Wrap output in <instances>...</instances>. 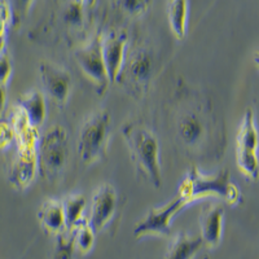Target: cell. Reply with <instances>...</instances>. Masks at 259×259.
Masks as SVG:
<instances>
[{
  "mask_svg": "<svg viewBox=\"0 0 259 259\" xmlns=\"http://www.w3.org/2000/svg\"><path fill=\"white\" fill-rule=\"evenodd\" d=\"M9 124L17 148L9 171V182L17 189L24 191L34 182L38 171V131L30 124L24 110L18 106L13 109Z\"/></svg>",
  "mask_w": 259,
  "mask_h": 259,
  "instance_id": "6da1fadb",
  "label": "cell"
},
{
  "mask_svg": "<svg viewBox=\"0 0 259 259\" xmlns=\"http://www.w3.org/2000/svg\"><path fill=\"white\" fill-rule=\"evenodd\" d=\"M178 192L189 203L198 198L219 197L231 206H236L242 198L239 186L231 180L230 171L227 168L209 175L201 172L196 166H192L180 183Z\"/></svg>",
  "mask_w": 259,
  "mask_h": 259,
  "instance_id": "7a4b0ae2",
  "label": "cell"
},
{
  "mask_svg": "<svg viewBox=\"0 0 259 259\" xmlns=\"http://www.w3.org/2000/svg\"><path fill=\"white\" fill-rule=\"evenodd\" d=\"M122 134L138 170L156 188H159L162 186V174L159 143L156 135L142 123H127Z\"/></svg>",
  "mask_w": 259,
  "mask_h": 259,
  "instance_id": "3957f363",
  "label": "cell"
},
{
  "mask_svg": "<svg viewBox=\"0 0 259 259\" xmlns=\"http://www.w3.org/2000/svg\"><path fill=\"white\" fill-rule=\"evenodd\" d=\"M110 114L99 110L82 124L78 138V152L84 165H91L105 157L110 136Z\"/></svg>",
  "mask_w": 259,
  "mask_h": 259,
  "instance_id": "277c9868",
  "label": "cell"
},
{
  "mask_svg": "<svg viewBox=\"0 0 259 259\" xmlns=\"http://www.w3.org/2000/svg\"><path fill=\"white\" fill-rule=\"evenodd\" d=\"M69 158V136L64 127L53 126L38 143V171L45 179L55 180Z\"/></svg>",
  "mask_w": 259,
  "mask_h": 259,
  "instance_id": "5b68a950",
  "label": "cell"
},
{
  "mask_svg": "<svg viewBox=\"0 0 259 259\" xmlns=\"http://www.w3.org/2000/svg\"><path fill=\"white\" fill-rule=\"evenodd\" d=\"M259 133L253 110L245 112L236 136V163L241 174L250 182L259 179Z\"/></svg>",
  "mask_w": 259,
  "mask_h": 259,
  "instance_id": "8992f818",
  "label": "cell"
},
{
  "mask_svg": "<svg viewBox=\"0 0 259 259\" xmlns=\"http://www.w3.org/2000/svg\"><path fill=\"white\" fill-rule=\"evenodd\" d=\"M188 201L180 194L166 202L163 206L153 207L147 212L144 218L139 222L134 228V236L142 239L144 236L159 235L168 236L171 231V222L175 215L188 205Z\"/></svg>",
  "mask_w": 259,
  "mask_h": 259,
  "instance_id": "52a82bcc",
  "label": "cell"
},
{
  "mask_svg": "<svg viewBox=\"0 0 259 259\" xmlns=\"http://www.w3.org/2000/svg\"><path fill=\"white\" fill-rule=\"evenodd\" d=\"M74 56L83 73L95 83L97 92L103 95L109 84V77H108L106 65L104 61L101 36H96L87 46L78 48Z\"/></svg>",
  "mask_w": 259,
  "mask_h": 259,
  "instance_id": "ba28073f",
  "label": "cell"
},
{
  "mask_svg": "<svg viewBox=\"0 0 259 259\" xmlns=\"http://www.w3.org/2000/svg\"><path fill=\"white\" fill-rule=\"evenodd\" d=\"M119 210V198L118 192L109 183H105L96 189L90 207V217L87 218L89 224L95 233H99L108 224L113 222Z\"/></svg>",
  "mask_w": 259,
  "mask_h": 259,
  "instance_id": "9c48e42d",
  "label": "cell"
},
{
  "mask_svg": "<svg viewBox=\"0 0 259 259\" xmlns=\"http://www.w3.org/2000/svg\"><path fill=\"white\" fill-rule=\"evenodd\" d=\"M126 43L127 35L123 31H112L101 36V48L109 82H115L121 75L126 59Z\"/></svg>",
  "mask_w": 259,
  "mask_h": 259,
  "instance_id": "30bf717a",
  "label": "cell"
},
{
  "mask_svg": "<svg viewBox=\"0 0 259 259\" xmlns=\"http://www.w3.org/2000/svg\"><path fill=\"white\" fill-rule=\"evenodd\" d=\"M39 73L45 89L53 100L64 104L70 92L71 77L68 70L50 61H41L39 64Z\"/></svg>",
  "mask_w": 259,
  "mask_h": 259,
  "instance_id": "8fae6325",
  "label": "cell"
},
{
  "mask_svg": "<svg viewBox=\"0 0 259 259\" xmlns=\"http://www.w3.org/2000/svg\"><path fill=\"white\" fill-rule=\"evenodd\" d=\"M152 66L153 61L149 52L144 50L135 51L130 55L127 61L124 60L119 78H123L126 82L135 87V90H140L149 80L152 75Z\"/></svg>",
  "mask_w": 259,
  "mask_h": 259,
  "instance_id": "7c38bea8",
  "label": "cell"
},
{
  "mask_svg": "<svg viewBox=\"0 0 259 259\" xmlns=\"http://www.w3.org/2000/svg\"><path fill=\"white\" fill-rule=\"evenodd\" d=\"M224 210L219 203H207L201 210L200 231L203 244L209 247L218 246L223 236Z\"/></svg>",
  "mask_w": 259,
  "mask_h": 259,
  "instance_id": "4fadbf2b",
  "label": "cell"
},
{
  "mask_svg": "<svg viewBox=\"0 0 259 259\" xmlns=\"http://www.w3.org/2000/svg\"><path fill=\"white\" fill-rule=\"evenodd\" d=\"M38 219L46 232L55 233L56 236L64 232L66 230V221L62 201L55 198L45 201L39 209Z\"/></svg>",
  "mask_w": 259,
  "mask_h": 259,
  "instance_id": "5bb4252c",
  "label": "cell"
},
{
  "mask_svg": "<svg viewBox=\"0 0 259 259\" xmlns=\"http://www.w3.org/2000/svg\"><path fill=\"white\" fill-rule=\"evenodd\" d=\"M18 106L24 110L30 124L34 128H38L43 124L46 114H47V105H46V99L41 92L32 90L24 94L18 100Z\"/></svg>",
  "mask_w": 259,
  "mask_h": 259,
  "instance_id": "9a60e30c",
  "label": "cell"
},
{
  "mask_svg": "<svg viewBox=\"0 0 259 259\" xmlns=\"http://www.w3.org/2000/svg\"><path fill=\"white\" fill-rule=\"evenodd\" d=\"M202 245L201 236H189L186 232H179L168 246L165 259H193Z\"/></svg>",
  "mask_w": 259,
  "mask_h": 259,
  "instance_id": "2e32d148",
  "label": "cell"
},
{
  "mask_svg": "<svg viewBox=\"0 0 259 259\" xmlns=\"http://www.w3.org/2000/svg\"><path fill=\"white\" fill-rule=\"evenodd\" d=\"M205 133V126L201 118L194 113H189L182 117V119L178 123V134L182 142L187 145L197 144L202 139Z\"/></svg>",
  "mask_w": 259,
  "mask_h": 259,
  "instance_id": "e0dca14e",
  "label": "cell"
},
{
  "mask_svg": "<svg viewBox=\"0 0 259 259\" xmlns=\"http://www.w3.org/2000/svg\"><path fill=\"white\" fill-rule=\"evenodd\" d=\"M167 16L174 35L178 39L184 38L187 32V21H188V2L186 0L168 2Z\"/></svg>",
  "mask_w": 259,
  "mask_h": 259,
  "instance_id": "ac0fdd59",
  "label": "cell"
},
{
  "mask_svg": "<svg viewBox=\"0 0 259 259\" xmlns=\"http://www.w3.org/2000/svg\"><path fill=\"white\" fill-rule=\"evenodd\" d=\"M64 206L66 230H73L83 219V212L85 209V198L83 194H70L69 197L62 201Z\"/></svg>",
  "mask_w": 259,
  "mask_h": 259,
  "instance_id": "d6986e66",
  "label": "cell"
},
{
  "mask_svg": "<svg viewBox=\"0 0 259 259\" xmlns=\"http://www.w3.org/2000/svg\"><path fill=\"white\" fill-rule=\"evenodd\" d=\"M74 241H75V249L79 251L80 254H87L92 250L95 244V235L94 230L89 224L87 219H83L82 222L74 227Z\"/></svg>",
  "mask_w": 259,
  "mask_h": 259,
  "instance_id": "ffe728a7",
  "label": "cell"
},
{
  "mask_svg": "<svg viewBox=\"0 0 259 259\" xmlns=\"http://www.w3.org/2000/svg\"><path fill=\"white\" fill-rule=\"evenodd\" d=\"M75 241H74V232L71 230H65L57 235L56 246L53 251V259H74Z\"/></svg>",
  "mask_w": 259,
  "mask_h": 259,
  "instance_id": "44dd1931",
  "label": "cell"
},
{
  "mask_svg": "<svg viewBox=\"0 0 259 259\" xmlns=\"http://www.w3.org/2000/svg\"><path fill=\"white\" fill-rule=\"evenodd\" d=\"M82 2H71L66 7L64 17L66 24L71 26H80L83 22V6Z\"/></svg>",
  "mask_w": 259,
  "mask_h": 259,
  "instance_id": "7402d4cb",
  "label": "cell"
},
{
  "mask_svg": "<svg viewBox=\"0 0 259 259\" xmlns=\"http://www.w3.org/2000/svg\"><path fill=\"white\" fill-rule=\"evenodd\" d=\"M12 75V62L6 50L0 52V84L7 85Z\"/></svg>",
  "mask_w": 259,
  "mask_h": 259,
  "instance_id": "603a6c76",
  "label": "cell"
},
{
  "mask_svg": "<svg viewBox=\"0 0 259 259\" xmlns=\"http://www.w3.org/2000/svg\"><path fill=\"white\" fill-rule=\"evenodd\" d=\"M9 18H11V11L8 4L0 2V52L4 50V43H6L4 36H6Z\"/></svg>",
  "mask_w": 259,
  "mask_h": 259,
  "instance_id": "cb8c5ba5",
  "label": "cell"
},
{
  "mask_svg": "<svg viewBox=\"0 0 259 259\" xmlns=\"http://www.w3.org/2000/svg\"><path fill=\"white\" fill-rule=\"evenodd\" d=\"M122 7L126 9L128 13H133V15H139V13H143L145 9L149 7V2H121Z\"/></svg>",
  "mask_w": 259,
  "mask_h": 259,
  "instance_id": "d4e9b609",
  "label": "cell"
},
{
  "mask_svg": "<svg viewBox=\"0 0 259 259\" xmlns=\"http://www.w3.org/2000/svg\"><path fill=\"white\" fill-rule=\"evenodd\" d=\"M6 100H7L6 85L0 84V114H2L4 110V106H6Z\"/></svg>",
  "mask_w": 259,
  "mask_h": 259,
  "instance_id": "484cf974",
  "label": "cell"
},
{
  "mask_svg": "<svg viewBox=\"0 0 259 259\" xmlns=\"http://www.w3.org/2000/svg\"><path fill=\"white\" fill-rule=\"evenodd\" d=\"M254 62H255V64L259 66V51L258 52L254 53Z\"/></svg>",
  "mask_w": 259,
  "mask_h": 259,
  "instance_id": "4316f807",
  "label": "cell"
}]
</instances>
